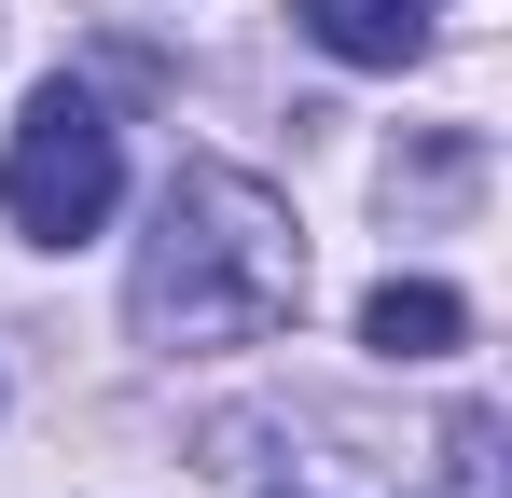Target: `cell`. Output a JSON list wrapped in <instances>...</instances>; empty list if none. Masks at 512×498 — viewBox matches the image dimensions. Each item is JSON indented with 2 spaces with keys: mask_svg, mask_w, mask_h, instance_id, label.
Segmentation results:
<instances>
[{
  "mask_svg": "<svg viewBox=\"0 0 512 498\" xmlns=\"http://www.w3.org/2000/svg\"><path fill=\"white\" fill-rule=\"evenodd\" d=\"M125 208V125L97 111L84 83H42L28 111H14V139H0V222L28 249H70L97 236Z\"/></svg>",
  "mask_w": 512,
  "mask_h": 498,
  "instance_id": "obj_2",
  "label": "cell"
},
{
  "mask_svg": "<svg viewBox=\"0 0 512 498\" xmlns=\"http://www.w3.org/2000/svg\"><path fill=\"white\" fill-rule=\"evenodd\" d=\"M305 14V42L346 56V70H416L429 56V0H291Z\"/></svg>",
  "mask_w": 512,
  "mask_h": 498,
  "instance_id": "obj_3",
  "label": "cell"
},
{
  "mask_svg": "<svg viewBox=\"0 0 512 498\" xmlns=\"http://www.w3.org/2000/svg\"><path fill=\"white\" fill-rule=\"evenodd\" d=\"M457 332H471V305L443 277H374V305H360V346L374 360H443Z\"/></svg>",
  "mask_w": 512,
  "mask_h": 498,
  "instance_id": "obj_4",
  "label": "cell"
},
{
  "mask_svg": "<svg viewBox=\"0 0 512 498\" xmlns=\"http://www.w3.org/2000/svg\"><path fill=\"white\" fill-rule=\"evenodd\" d=\"M125 319H139V346H180V360L291 332L305 319V222H291V194L250 180V166H180L153 236H139Z\"/></svg>",
  "mask_w": 512,
  "mask_h": 498,
  "instance_id": "obj_1",
  "label": "cell"
}]
</instances>
